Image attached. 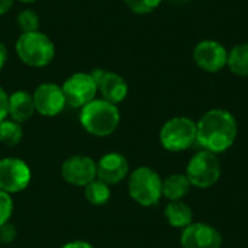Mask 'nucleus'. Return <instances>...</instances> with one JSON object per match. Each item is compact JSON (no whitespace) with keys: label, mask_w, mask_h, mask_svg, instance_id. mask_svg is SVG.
<instances>
[{"label":"nucleus","mask_w":248,"mask_h":248,"mask_svg":"<svg viewBox=\"0 0 248 248\" xmlns=\"http://www.w3.org/2000/svg\"><path fill=\"white\" fill-rule=\"evenodd\" d=\"M196 142L205 151L218 155L235 144L238 124L230 110L211 109L196 122Z\"/></svg>","instance_id":"1"},{"label":"nucleus","mask_w":248,"mask_h":248,"mask_svg":"<svg viewBox=\"0 0 248 248\" xmlns=\"http://www.w3.org/2000/svg\"><path fill=\"white\" fill-rule=\"evenodd\" d=\"M121 122V113L116 105L105 100L94 99L81 108L80 124L84 131L93 137H109L112 135Z\"/></svg>","instance_id":"2"},{"label":"nucleus","mask_w":248,"mask_h":248,"mask_svg":"<svg viewBox=\"0 0 248 248\" xmlns=\"http://www.w3.org/2000/svg\"><path fill=\"white\" fill-rule=\"evenodd\" d=\"M128 193L140 206H154L163 198V179L151 167H137L128 176Z\"/></svg>","instance_id":"3"},{"label":"nucleus","mask_w":248,"mask_h":248,"mask_svg":"<svg viewBox=\"0 0 248 248\" xmlns=\"http://www.w3.org/2000/svg\"><path fill=\"white\" fill-rule=\"evenodd\" d=\"M19 60L35 68L46 67L55 57L54 42L42 32H26L22 33L15 45Z\"/></svg>","instance_id":"4"},{"label":"nucleus","mask_w":248,"mask_h":248,"mask_svg":"<svg viewBox=\"0 0 248 248\" xmlns=\"http://www.w3.org/2000/svg\"><path fill=\"white\" fill-rule=\"evenodd\" d=\"M196 122L187 116H174L160 129V144L170 153H182L196 142Z\"/></svg>","instance_id":"5"},{"label":"nucleus","mask_w":248,"mask_h":248,"mask_svg":"<svg viewBox=\"0 0 248 248\" xmlns=\"http://www.w3.org/2000/svg\"><path fill=\"white\" fill-rule=\"evenodd\" d=\"M185 174L193 187L209 189L215 186L221 179V161L217 154L202 150L192 155V158L187 163Z\"/></svg>","instance_id":"6"},{"label":"nucleus","mask_w":248,"mask_h":248,"mask_svg":"<svg viewBox=\"0 0 248 248\" xmlns=\"http://www.w3.org/2000/svg\"><path fill=\"white\" fill-rule=\"evenodd\" d=\"M32 179L29 166L16 157H4L0 160V190L15 195L23 192Z\"/></svg>","instance_id":"7"},{"label":"nucleus","mask_w":248,"mask_h":248,"mask_svg":"<svg viewBox=\"0 0 248 248\" xmlns=\"http://www.w3.org/2000/svg\"><path fill=\"white\" fill-rule=\"evenodd\" d=\"M68 106L81 109L96 99L97 84L90 73H74L61 86Z\"/></svg>","instance_id":"8"},{"label":"nucleus","mask_w":248,"mask_h":248,"mask_svg":"<svg viewBox=\"0 0 248 248\" xmlns=\"http://www.w3.org/2000/svg\"><path fill=\"white\" fill-rule=\"evenodd\" d=\"M61 176L65 183L77 187H84L97 179V161L84 154H76L64 160Z\"/></svg>","instance_id":"9"},{"label":"nucleus","mask_w":248,"mask_h":248,"mask_svg":"<svg viewBox=\"0 0 248 248\" xmlns=\"http://www.w3.org/2000/svg\"><path fill=\"white\" fill-rule=\"evenodd\" d=\"M182 248H221V232L205 222H192L182 230L180 235Z\"/></svg>","instance_id":"10"},{"label":"nucleus","mask_w":248,"mask_h":248,"mask_svg":"<svg viewBox=\"0 0 248 248\" xmlns=\"http://www.w3.org/2000/svg\"><path fill=\"white\" fill-rule=\"evenodd\" d=\"M32 97H33L35 112H38L42 116H48V118L57 116L67 106L62 89L55 83L39 84L33 92Z\"/></svg>","instance_id":"11"},{"label":"nucleus","mask_w":248,"mask_h":248,"mask_svg":"<svg viewBox=\"0 0 248 248\" xmlns=\"http://www.w3.org/2000/svg\"><path fill=\"white\" fill-rule=\"evenodd\" d=\"M193 60L199 68L208 73H218L227 65L228 52L225 46L212 39L201 41L193 49Z\"/></svg>","instance_id":"12"},{"label":"nucleus","mask_w":248,"mask_h":248,"mask_svg":"<svg viewBox=\"0 0 248 248\" xmlns=\"http://www.w3.org/2000/svg\"><path fill=\"white\" fill-rule=\"evenodd\" d=\"M92 77L97 84V93L102 94V99L118 105L124 102L128 96V83L122 76L105 68H94L90 71Z\"/></svg>","instance_id":"13"},{"label":"nucleus","mask_w":248,"mask_h":248,"mask_svg":"<svg viewBox=\"0 0 248 248\" xmlns=\"http://www.w3.org/2000/svg\"><path fill=\"white\" fill-rule=\"evenodd\" d=\"M129 176V163L121 153H106L97 161V179L106 185H118Z\"/></svg>","instance_id":"14"},{"label":"nucleus","mask_w":248,"mask_h":248,"mask_svg":"<svg viewBox=\"0 0 248 248\" xmlns=\"http://www.w3.org/2000/svg\"><path fill=\"white\" fill-rule=\"evenodd\" d=\"M35 113L33 97L28 92L17 90L9 96V116L17 124H25Z\"/></svg>","instance_id":"15"},{"label":"nucleus","mask_w":248,"mask_h":248,"mask_svg":"<svg viewBox=\"0 0 248 248\" xmlns=\"http://www.w3.org/2000/svg\"><path fill=\"white\" fill-rule=\"evenodd\" d=\"M164 217L173 228L183 230L193 222V211L183 201H170L166 205Z\"/></svg>","instance_id":"16"},{"label":"nucleus","mask_w":248,"mask_h":248,"mask_svg":"<svg viewBox=\"0 0 248 248\" xmlns=\"http://www.w3.org/2000/svg\"><path fill=\"white\" fill-rule=\"evenodd\" d=\"M190 187L192 185L185 173H173L163 179V198L167 201H183Z\"/></svg>","instance_id":"17"},{"label":"nucleus","mask_w":248,"mask_h":248,"mask_svg":"<svg viewBox=\"0 0 248 248\" xmlns=\"http://www.w3.org/2000/svg\"><path fill=\"white\" fill-rule=\"evenodd\" d=\"M227 65L234 74L248 77V44L235 45L228 52Z\"/></svg>","instance_id":"18"},{"label":"nucleus","mask_w":248,"mask_h":248,"mask_svg":"<svg viewBox=\"0 0 248 248\" xmlns=\"http://www.w3.org/2000/svg\"><path fill=\"white\" fill-rule=\"evenodd\" d=\"M84 196L93 206H103L110 201V186L100 179H94L87 186H84Z\"/></svg>","instance_id":"19"},{"label":"nucleus","mask_w":248,"mask_h":248,"mask_svg":"<svg viewBox=\"0 0 248 248\" xmlns=\"http://www.w3.org/2000/svg\"><path fill=\"white\" fill-rule=\"evenodd\" d=\"M23 138L22 124L12 119H4L0 122V142L6 147H16Z\"/></svg>","instance_id":"20"},{"label":"nucleus","mask_w":248,"mask_h":248,"mask_svg":"<svg viewBox=\"0 0 248 248\" xmlns=\"http://www.w3.org/2000/svg\"><path fill=\"white\" fill-rule=\"evenodd\" d=\"M17 26L22 33L39 31V15L32 9H25L17 15Z\"/></svg>","instance_id":"21"},{"label":"nucleus","mask_w":248,"mask_h":248,"mask_svg":"<svg viewBox=\"0 0 248 248\" xmlns=\"http://www.w3.org/2000/svg\"><path fill=\"white\" fill-rule=\"evenodd\" d=\"M125 4L137 15H147L155 10L163 0H124Z\"/></svg>","instance_id":"22"},{"label":"nucleus","mask_w":248,"mask_h":248,"mask_svg":"<svg viewBox=\"0 0 248 248\" xmlns=\"http://www.w3.org/2000/svg\"><path fill=\"white\" fill-rule=\"evenodd\" d=\"M13 214V199L12 195L0 190V227L10 221Z\"/></svg>","instance_id":"23"},{"label":"nucleus","mask_w":248,"mask_h":248,"mask_svg":"<svg viewBox=\"0 0 248 248\" xmlns=\"http://www.w3.org/2000/svg\"><path fill=\"white\" fill-rule=\"evenodd\" d=\"M16 237H17V230L10 221L0 227V243L10 244L16 240Z\"/></svg>","instance_id":"24"},{"label":"nucleus","mask_w":248,"mask_h":248,"mask_svg":"<svg viewBox=\"0 0 248 248\" xmlns=\"http://www.w3.org/2000/svg\"><path fill=\"white\" fill-rule=\"evenodd\" d=\"M9 116V94L0 86V122L7 119Z\"/></svg>","instance_id":"25"},{"label":"nucleus","mask_w":248,"mask_h":248,"mask_svg":"<svg viewBox=\"0 0 248 248\" xmlns=\"http://www.w3.org/2000/svg\"><path fill=\"white\" fill-rule=\"evenodd\" d=\"M61 248H94L90 243L87 241H81V240H76V241H70L67 244H64Z\"/></svg>","instance_id":"26"},{"label":"nucleus","mask_w":248,"mask_h":248,"mask_svg":"<svg viewBox=\"0 0 248 248\" xmlns=\"http://www.w3.org/2000/svg\"><path fill=\"white\" fill-rule=\"evenodd\" d=\"M13 1H15V0H0V16L6 15V13L12 9Z\"/></svg>","instance_id":"27"},{"label":"nucleus","mask_w":248,"mask_h":248,"mask_svg":"<svg viewBox=\"0 0 248 248\" xmlns=\"http://www.w3.org/2000/svg\"><path fill=\"white\" fill-rule=\"evenodd\" d=\"M6 61H7V49H6L4 44L0 42V70L4 67Z\"/></svg>","instance_id":"28"},{"label":"nucleus","mask_w":248,"mask_h":248,"mask_svg":"<svg viewBox=\"0 0 248 248\" xmlns=\"http://www.w3.org/2000/svg\"><path fill=\"white\" fill-rule=\"evenodd\" d=\"M19 1H22V3H33L36 0H19Z\"/></svg>","instance_id":"29"},{"label":"nucleus","mask_w":248,"mask_h":248,"mask_svg":"<svg viewBox=\"0 0 248 248\" xmlns=\"http://www.w3.org/2000/svg\"><path fill=\"white\" fill-rule=\"evenodd\" d=\"M173 1H185V0H173Z\"/></svg>","instance_id":"30"}]
</instances>
